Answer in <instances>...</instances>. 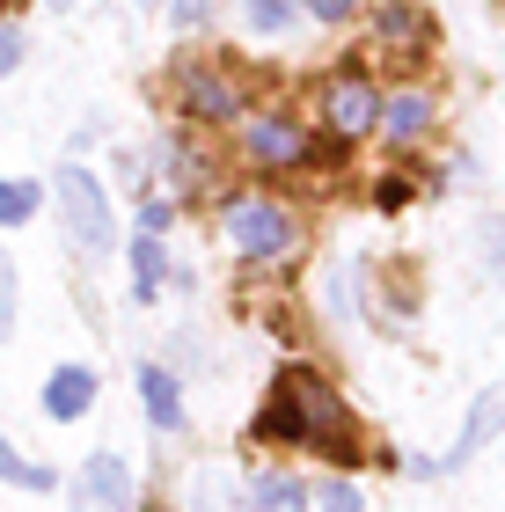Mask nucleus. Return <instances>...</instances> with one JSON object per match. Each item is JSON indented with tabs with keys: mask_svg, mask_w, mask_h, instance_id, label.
<instances>
[{
	"mask_svg": "<svg viewBox=\"0 0 505 512\" xmlns=\"http://www.w3.org/2000/svg\"><path fill=\"white\" fill-rule=\"evenodd\" d=\"M257 439H279V447H323L330 461H359V432L344 417L337 388L315 374V366H286L271 403L257 410Z\"/></svg>",
	"mask_w": 505,
	"mask_h": 512,
	"instance_id": "f257e3e1",
	"label": "nucleus"
},
{
	"mask_svg": "<svg viewBox=\"0 0 505 512\" xmlns=\"http://www.w3.org/2000/svg\"><path fill=\"white\" fill-rule=\"evenodd\" d=\"M52 198H59V220H66V242L81 256H103L110 249V205H103V183L88 169H52Z\"/></svg>",
	"mask_w": 505,
	"mask_h": 512,
	"instance_id": "f03ea898",
	"label": "nucleus"
},
{
	"mask_svg": "<svg viewBox=\"0 0 505 512\" xmlns=\"http://www.w3.org/2000/svg\"><path fill=\"white\" fill-rule=\"evenodd\" d=\"M227 235H235L242 256H293L301 249L293 213H279V205H264V198H235L227 205Z\"/></svg>",
	"mask_w": 505,
	"mask_h": 512,
	"instance_id": "7ed1b4c3",
	"label": "nucleus"
},
{
	"mask_svg": "<svg viewBox=\"0 0 505 512\" xmlns=\"http://www.w3.org/2000/svg\"><path fill=\"white\" fill-rule=\"evenodd\" d=\"M176 103L191 110V118H205V125H227V118H242V88H235V74H220V66H183V81H176Z\"/></svg>",
	"mask_w": 505,
	"mask_h": 512,
	"instance_id": "20e7f679",
	"label": "nucleus"
},
{
	"mask_svg": "<svg viewBox=\"0 0 505 512\" xmlns=\"http://www.w3.org/2000/svg\"><path fill=\"white\" fill-rule=\"evenodd\" d=\"M74 512H132V469L118 454H88L74 476Z\"/></svg>",
	"mask_w": 505,
	"mask_h": 512,
	"instance_id": "39448f33",
	"label": "nucleus"
},
{
	"mask_svg": "<svg viewBox=\"0 0 505 512\" xmlns=\"http://www.w3.org/2000/svg\"><path fill=\"white\" fill-rule=\"evenodd\" d=\"M323 125H330L337 139L374 132V125H381V96H374V88H366L359 74H337V81L323 88Z\"/></svg>",
	"mask_w": 505,
	"mask_h": 512,
	"instance_id": "423d86ee",
	"label": "nucleus"
},
{
	"mask_svg": "<svg viewBox=\"0 0 505 512\" xmlns=\"http://www.w3.org/2000/svg\"><path fill=\"white\" fill-rule=\"evenodd\" d=\"M249 161H257V169H301L308 161V132L271 110V118L249 125Z\"/></svg>",
	"mask_w": 505,
	"mask_h": 512,
	"instance_id": "0eeeda50",
	"label": "nucleus"
},
{
	"mask_svg": "<svg viewBox=\"0 0 505 512\" xmlns=\"http://www.w3.org/2000/svg\"><path fill=\"white\" fill-rule=\"evenodd\" d=\"M88 403H96V374H88V366H59V374L44 381V410H52L59 425H66V417H81Z\"/></svg>",
	"mask_w": 505,
	"mask_h": 512,
	"instance_id": "6e6552de",
	"label": "nucleus"
},
{
	"mask_svg": "<svg viewBox=\"0 0 505 512\" xmlns=\"http://www.w3.org/2000/svg\"><path fill=\"white\" fill-rule=\"evenodd\" d=\"M498 432H505V388H491L484 403L469 410V425H462V439H454V469H462V461H469L476 447H491Z\"/></svg>",
	"mask_w": 505,
	"mask_h": 512,
	"instance_id": "1a4fd4ad",
	"label": "nucleus"
},
{
	"mask_svg": "<svg viewBox=\"0 0 505 512\" xmlns=\"http://www.w3.org/2000/svg\"><path fill=\"white\" fill-rule=\"evenodd\" d=\"M140 395H147V425H154V432H176V425H183L176 374H162V366H140Z\"/></svg>",
	"mask_w": 505,
	"mask_h": 512,
	"instance_id": "9d476101",
	"label": "nucleus"
},
{
	"mask_svg": "<svg viewBox=\"0 0 505 512\" xmlns=\"http://www.w3.org/2000/svg\"><path fill=\"white\" fill-rule=\"evenodd\" d=\"M381 37H388V44H403V59H425V44H432L425 15L410 8V0H388V8H381Z\"/></svg>",
	"mask_w": 505,
	"mask_h": 512,
	"instance_id": "9b49d317",
	"label": "nucleus"
},
{
	"mask_svg": "<svg viewBox=\"0 0 505 512\" xmlns=\"http://www.w3.org/2000/svg\"><path fill=\"white\" fill-rule=\"evenodd\" d=\"M162 278H169L162 235H140V242H132V293H140V300H162Z\"/></svg>",
	"mask_w": 505,
	"mask_h": 512,
	"instance_id": "f8f14e48",
	"label": "nucleus"
},
{
	"mask_svg": "<svg viewBox=\"0 0 505 512\" xmlns=\"http://www.w3.org/2000/svg\"><path fill=\"white\" fill-rule=\"evenodd\" d=\"M249 505H257V512H301V505H308V483H301V476H279V469H271V476H257Z\"/></svg>",
	"mask_w": 505,
	"mask_h": 512,
	"instance_id": "ddd939ff",
	"label": "nucleus"
},
{
	"mask_svg": "<svg viewBox=\"0 0 505 512\" xmlns=\"http://www.w3.org/2000/svg\"><path fill=\"white\" fill-rule=\"evenodd\" d=\"M381 125H388V139H425L432 132V103L425 96H396V103H381Z\"/></svg>",
	"mask_w": 505,
	"mask_h": 512,
	"instance_id": "4468645a",
	"label": "nucleus"
},
{
	"mask_svg": "<svg viewBox=\"0 0 505 512\" xmlns=\"http://www.w3.org/2000/svg\"><path fill=\"white\" fill-rule=\"evenodd\" d=\"M0 483H15V491H52V469L22 461V454L8 447V432H0Z\"/></svg>",
	"mask_w": 505,
	"mask_h": 512,
	"instance_id": "2eb2a0df",
	"label": "nucleus"
},
{
	"mask_svg": "<svg viewBox=\"0 0 505 512\" xmlns=\"http://www.w3.org/2000/svg\"><path fill=\"white\" fill-rule=\"evenodd\" d=\"M37 213V183H0V227H22Z\"/></svg>",
	"mask_w": 505,
	"mask_h": 512,
	"instance_id": "dca6fc26",
	"label": "nucleus"
},
{
	"mask_svg": "<svg viewBox=\"0 0 505 512\" xmlns=\"http://www.w3.org/2000/svg\"><path fill=\"white\" fill-rule=\"evenodd\" d=\"M198 512H235V483L205 469V476H198Z\"/></svg>",
	"mask_w": 505,
	"mask_h": 512,
	"instance_id": "f3484780",
	"label": "nucleus"
},
{
	"mask_svg": "<svg viewBox=\"0 0 505 512\" xmlns=\"http://www.w3.org/2000/svg\"><path fill=\"white\" fill-rule=\"evenodd\" d=\"M293 22V0H249V30H286Z\"/></svg>",
	"mask_w": 505,
	"mask_h": 512,
	"instance_id": "a211bd4d",
	"label": "nucleus"
},
{
	"mask_svg": "<svg viewBox=\"0 0 505 512\" xmlns=\"http://www.w3.org/2000/svg\"><path fill=\"white\" fill-rule=\"evenodd\" d=\"M484 264H491V278L505 286V220H484Z\"/></svg>",
	"mask_w": 505,
	"mask_h": 512,
	"instance_id": "6ab92c4d",
	"label": "nucleus"
},
{
	"mask_svg": "<svg viewBox=\"0 0 505 512\" xmlns=\"http://www.w3.org/2000/svg\"><path fill=\"white\" fill-rule=\"evenodd\" d=\"M15 330V264L0 256V337Z\"/></svg>",
	"mask_w": 505,
	"mask_h": 512,
	"instance_id": "aec40b11",
	"label": "nucleus"
},
{
	"mask_svg": "<svg viewBox=\"0 0 505 512\" xmlns=\"http://www.w3.org/2000/svg\"><path fill=\"white\" fill-rule=\"evenodd\" d=\"M323 512H366L352 483H323Z\"/></svg>",
	"mask_w": 505,
	"mask_h": 512,
	"instance_id": "412c9836",
	"label": "nucleus"
},
{
	"mask_svg": "<svg viewBox=\"0 0 505 512\" xmlns=\"http://www.w3.org/2000/svg\"><path fill=\"white\" fill-rule=\"evenodd\" d=\"M352 8H359V0H308V15H323V22H344Z\"/></svg>",
	"mask_w": 505,
	"mask_h": 512,
	"instance_id": "4be33fe9",
	"label": "nucleus"
},
{
	"mask_svg": "<svg viewBox=\"0 0 505 512\" xmlns=\"http://www.w3.org/2000/svg\"><path fill=\"white\" fill-rule=\"evenodd\" d=\"M15 59H22V37H15V30H0V74H15Z\"/></svg>",
	"mask_w": 505,
	"mask_h": 512,
	"instance_id": "5701e85b",
	"label": "nucleus"
},
{
	"mask_svg": "<svg viewBox=\"0 0 505 512\" xmlns=\"http://www.w3.org/2000/svg\"><path fill=\"white\" fill-rule=\"evenodd\" d=\"M374 198H381V205H403V198H410V183H403V176H381V191H374Z\"/></svg>",
	"mask_w": 505,
	"mask_h": 512,
	"instance_id": "b1692460",
	"label": "nucleus"
},
{
	"mask_svg": "<svg viewBox=\"0 0 505 512\" xmlns=\"http://www.w3.org/2000/svg\"><path fill=\"white\" fill-rule=\"evenodd\" d=\"M147 8H162V0H147Z\"/></svg>",
	"mask_w": 505,
	"mask_h": 512,
	"instance_id": "393cba45",
	"label": "nucleus"
}]
</instances>
